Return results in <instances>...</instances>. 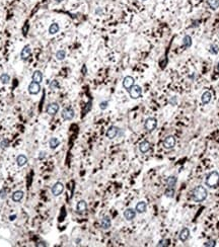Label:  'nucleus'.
Wrapping results in <instances>:
<instances>
[{
    "label": "nucleus",
    "instance_id": "obj_1",
    "mask_svg": "<svg viewBox=\"0 0 219 247\" xmlns=\"http://www.w3.org/2000/svg\"><path fill=\"white\" fill-rule=\"evenodd\" d=\"M208 196V191L205 186L203 185H198L196 186L193 191H192V200H194L195 203H201L204 202Z\"/></svg>",
    "mask_w": 219,
    "mask_h": 247
},
{
    "label": "nucleus",
    "instance_id": "obj_2",
    "mask_svg": "<svg viewBox=\"0 0 219 247\" xmlns=\"http://www.w3.org/2000/svg\"><path fill=\"white\" fill-rule=\"evenodd\" d=\"M205 184L210 188H216L219 185V172L211 171L208 173L205 179Z\"/></svg>",
    "mask_w": 219,
    "mask_h": 247
},
{
    "label": "nucleus",
    "instance_id": "obj_3",
    "mask_svg": "<svg viewBox=\"0 0 219 247\" xmlns=\"http://www.w3.org/2000/svg\"><path fill=\"white\" fill-rule=\"evenodd\" d=\"M157 128V119L155 118H147L144 122V129L148 133H152Z\"/></svg>",
    "mask_w": 219,
    "mask_h": 247
},
{
    "label": "nucleus",
    "instance_id": "obj_4",
    "mask_svg": "<svg viewBox=\"0 0 219 247\" xmlns=\"http://www.w3.org/2000/svg\"><path fill=\"white\" fill-rule=\"evenodd\" d=\"M120 132L121 129L117 126H111L109 129L107 130L106 136L107 138H109L110 140H113V139L117 138L118 136H120Z\"/></svg>",
    "mask_w": 219,
    "mask_h": 247
},
{
    "label": "nucleus",
    "instance_id": "obj_5",
    "mask_svg": "<svg viewBox=\"0 0 219 247\" xmlns=\"http://www.w3.org/2000/svg\"><path fill=\"white\" fill-rule=\"evenodd\" d=\"M74 115H75V111L70 106L63 109L62 114H61V117H62L64 121H71V119H73V118H74Z\"/></svg>",
    "mask_w": 219,
    "mask_h": 247
},
{
    "label": "nucleus",
    "instance_id": "obj_6",
    "mask_svg": "<svg viewBox=\"0 0 219 247\" xmlns=\"http://www.w3.org/2000/svg\"><path fill=\"white\" fill-rule=\"evenodd\" d=\"M64 191V184L61 181H57L51 187V192L54 196H59Z\"/></svg>",
    "mask_w": 219,
    "mask_h": 247
},
{
    "label": "nucleus",
    "instance_id": "obj_7",
    "mask_svg": "<svg viewBox=\"0 0 219 247\" xmlns=\"http://www.w3.org/2000/svg\"><path fill=\"white\" fill-rule=\"evenodd\" d=\"M60 110V106L57 102H51L49 103L46 107V111H47V114L49 115H51V117H54V115H56L58 114V111Z\"/></svg>",
    "mask_w": 219,
    "mask_h": 247
},
{
    "label": "nucleus",
    "instance_id": "obj_8",
    "mask_svg": "<svg viewBox=\"0 0 219 247\" xmlns=\"http://www.w3.org/2000/svg\"><path fill=\"white\" fill-rule=\"evenodd\" d=\"M129 95L132 99H138L142 96V88L139 85H134L129 90Z\"/></svg>",
    "mask_w": 219,
    "mask_h": 247
},
{
    "label": "nucleus",
    "instance_id": "obj_9",
    "mask_svg": "<svg viewBox=\"0 0 219 247\" xmlns=\"http://www.w3.org/2000/svg\"><path fill=\"white\" fill-rule=\"evenodd\" d=\"M176 138L174 136H167L162 141V147L167 150H171L176 146Z\"/></svg>",
    "mask_w": 219,
    "mask_h": 247
},
{
    "label": "nucleus",
    "instance_id": "obj_10",
    "mask_svg": "<svg viewBox=\"0 0 219 247\" xmlns=\"http://www.w3.org/2000/svg\"><path fill=\"white\" fill-rule=\"evenodd\" d=\"M41 89H42L41 84L38 83V82H34V81H32V82H30L29 84V86H28V91H29V93L30 95L38 94L41 91Z\"/></svg>",
    "mask_w": 219,
    "mask_h": 247
},
{
    "label": "nucleus",
    "instance_id": "obj_11",
    "mask_svg": "<svg viewBox=\"0 0 219 247\" xmlns=\"http://www.w3.org/2000/svg\"><path fill=\"white\" fill-rule=\"evenodd\" d=\"M134 85H135V79H134V77L130 76V75L124 77V79H123V87H124L127 91H129Z\"/></svg>",
    "mask_w": 219,
    "mask_h": 247
},
{
    "label": "nucleus",
    "instance_id": "obj_12",
    "mask_svg": "<svg viewBox=\"0 0 219 247\" xmlns=\"http://www.w3.org/2000/svg\"><path fill=\"white\" fill-rule=\"evenodd\" d=\"M136 214H137V212L135 211V209L128 208V209H126L124 211L123 216H124V218L127 220V221H133V220L135 219V217H136Z\"/></svg>",
    "mask_w": 219,
    "mask_h": 247
},
{
    "label": "nucleus",
    "instance_id": "obj_13",
    "mask_svg": "<svg viewBox=\"0 0 219 247\" xmlns=\"http://www.w3.org/2000/svg\"><path fill=\"white\" fill-rule=\"evenodd\" d=\"M30 54H32V47L30 45H25L21 52V59L22 61H26L30 58Z\"/></svg>",
    "mask_w": 219,
    "mask_h": 247
},
{
    "label": "nucleus",
    "instance_id": "obj_14",
    "mask_svg": "<svg viewBox=\"0 0 219 247\" xmlns=\"http://www.w3.org/2000/svg\"><path fill=\"white\" fill-rule=\"evenodd\" d=\"M190 234H191L190 229L187 228V227H185V228H183L182 230H180V232L179 234V239L182 242H186L187 240H189Z\"/></svg>",
    "mask_w": 219,
    "mask_h": 247
},
{
    "label": "nucleus",
    "instance_id": "obj_15",
    "mask_svg": "<svg viewBox=\"0 0 219 247\" xmlns=\"http://www.w3.org/2000/svg\"><path fill=\"white\" fill-rule=\"evenodd\" d=\"M150 149H151L150 142H148L147 140H144V141L140 142V144H139V151L141 153H143V154L147 153Z\"/></svg>",
    "mask_w": 219,
    "mask_h": 247
},
{
    "label": "nucleus",
    "instance_id": "obj_16",
    "mask_svg": "<svg viewBox=\"0 0 219 247\" xmlns=\"http://www.w3.org/2000/svg\"><path fill=\"white\" fill-rule=\"evenodd\" d=\"M112 226V221L109 216H105L102 220H101V228L103 230H109Z\"/></svg>",
    "mask_w": 219,
    "mask_h": 247
},
{
    "label": "nucleus",
    "instance_id": "obj_17",
    "mask_svg": "<svg viewBox=\"0 0 219 247\" xmlns=\"http://www.w3.org/2000/svg\"><path fill=\"white\" fill-rule=\"evenodd\" d=\"M25 192L22 191H15L12 195H11V200H13L14 203H20L21 200L24 199Z\"/></svg>",
    "mask_w": 219,
    "mask_h": 247
},
{
    "label": "nucleus",
    "instance_id": "obj_18",
    "mask_svg": "<svg viewBox=\"0 0 219 247\" xmlns=\"http://www.w3.org/2000/svg\"><path fill=\"white\" fill-rule=\"evenodd\" d=\"M86 210H87V203L84 200H79V202L77 203V204H76V211H77V213L82 214Z\"/></svg>",
    "mask_w": 219,
    "mask_h": 247
},
{
    "label": "nucleus",
    "instance_id": "obj_19",
    "mask_svg": "<svg viewBox=\"0 0 219 247\" xmlns=\"http://www.w3.org/2000/svg\"><path fill=\"white\" fill-rule=\"evenodd\" d=\"M146 210H147V204H146L145 202L141 200V202L137 203L136 207H135V211L138 214H144Z\"/></svg>",
    "mask_w": 219,
    "mask_h": 247
},
{
    "label": "nucleus",
    "instance_id": "obj_20",
    "mask_svg": "<svg viewBox=\"0 0 219 247\" xmlns=\"http://www.w3.org/2000/svg\"><path fill=\"white\" fill-rule=\"evenodd\" d=\"M211 99H212V93L208 90L205 91L201 96V101H202L203 105H205V106L208 105V103L211 101Z\"/></svg>",
    "mask_w": 219,
    "mask_h": 247
},
{
    "label": "nucleus",
    "instance_id": "obj_21",
    "mask_svg": "<svg viewBox=\"0 0 219 247\" xmlns=\"http://www.w3.org/2000/svg\"><path fill=\"white\" fill-rule=\"evenodd\" d=\"M26 163H28V157L24 154H21L16 157V164L18 167H24L25 165H26Z\"/></svg>",
    "mask_w": 219,
    "mask_h": 247
},
{
    "label": "nucleus",
    "instance_id": "obj_22",
    "mask_svg": "<svg viewBox=\"0 0 219 247\" xmlns=\"http://www.w3.org/2000/svg\"><path fill=\"white\" fill-rule=\"evenodd\" d=\"M60 140L58 138H56V137H52V138H50V140H49V146H50V148H51L52 150H55L56 148H58L59 146H60Z\"/></svg>",
    "mask_w": 219,
    "mask_h": 247
},
{
    "label": "nucleus",
    "instance_id": "obj_23",
    "mask_svg": "<svg viewBox=\"0 0 219 247\" xmlns=\"http://www.w3.org/2000/svg\"><path fill=\"white\" fill-rule=\"evenodd\" d=\"M32 79H33V81H34V82L41 83L42 81H43V74H42V72L39 70H36L33 73Z\"/></svg>",
    "mask_w": 219,
    "mask_h": 247
},
{
    "label": "nucleus",
    "instance_id": "obj_24",
    "mask_svg": "<svg viewBox=\"0 0 219 247\" xmlns=\"http://www.w3.org/2000/svg\"><path fill=\"white\" fill-rule=\"evenodd\" d=\"M176 182H178V177L176 175H171L167 178V187H175Z\"/></svg>",
    "mask_w": 219,
    "mask_h": 247
},
{
    "label": "nucleus",
    "instance_id": "obj_25",
    "mask_svg": "<svg viewBox=\"0 0 219 247\" xmlns=\"http://www.w3.org/2000/svg\"><path fill=\"white\" fill-rule=\"evenodd\" d=\"M60 30V26L58 24H56V22H53V24L49 26V34H56L57 33H59Z\"/></svg>",
    "mask_w": 219,
    "mask_h": 247
},
{
    "label": "nucleus",
    "instance_id": "obj_26",
    "mask_svg": "<svg viewBox=\"0 0 219 247\" xmlns=\"http://www.w3.org/2000/svg\"><path fill=\"white\" fill-rule=\"evenodd\" d=\"M207 5L212 10H216L219 8V0H207Z\"/></svg>",
    "mask_w": 219,
    "mask_h": 247
},
{
    "label": "nucleus",
    "instance_id": "obj_27",
    "mask_svg": "<svg viewBox=\"0 0 219 247\" xmlns=\"http://www.w3.org/2000/svg\"><path fill=\"white\" fill-rule=\"evenodd\" d=\"M192 43H193V42H192L191 36H189V34H186V36L184 37V38H183V46L188 49V48H190L192 46Z\"/></svg>",
    "mask_w": 219,
    "mask_h": 247
},
{
    "label": "nucleus",
    "instance_id": "obj_28",
    "mask_svg": "<svg viewBox=\"0 0 219 247\" xmlns=\"http://www.w3.org/2000/svg\"><path fill=\"white\" fill-rule=\"evenodd\" d=\"M65 57H66V52H65L64 50H59V51H57L55 54V58L58 61H63L65 59Z\"/></svg>",
    "mask_w": 219,
    "mask_h": 247
},
{
    "label": "nucleus",
    "instance_id": "obj_29",
    "mask_svg": "<svg viewBox=\"0 0 219 247\" xmlns=\"http://www.w3.org/2000/svg\"><path fill=\"white\" fill-rule=\"evenodd\" d=\"M176 194V191H175V187H167L166 191H164V195H166L167 198H174V195Z\"/></svg>",
    "mask_w": 219,
    "mask_h": 247
},
{
    "label": "nucleus",
    "instance_id": "obj_30",
    "mask_svg": "<svg viewBox=\"0 0 219 247\" xmlns=\"http://www.w3.org/2000/svg\"><path fill=\"white\" fill-rule=\"evenodd\" d=\"M0 81H1L2 84H8L10 81V76L6 73H3V74L0 75Z\"/></svg>",
    "mask_w": 219,
    "mask_h": 247
},
{
    "label": "nucleus",
    "instance_id": "obj_31",
    "mask_svg": "<svg viewBox=\"0 0 219 247\" xmlns=\"http://www.w3.org/2000/svg\"><path fill=\"white\" fill-rule=\"evenodd\" d=\"M209 52L212 54V55H217V54L219 53V47L216 44H212L210 46Z\"/></svg>",
    "mask_w": 219,
    "mask_h": 247
},
{
    "label": "nucleus",
    "instance_id": "obj_32",
    "mask_svg": "<svg viewBox=\"0 0 219 247\" xmlns=\"http://www.w3.org/2000/svg\"><path fill=\"white\" fill-rule=\"evenodd\" d=\"M59 82L57 80H52L51 81V83H50V89H52V90H57V89H59Z\"/></svg>",
    "mask_w": 219,
    "mask_h": 247
},
{
    "label": "nucleus",
    "instance_id": "obj_33",
    "mask_svg": "<svg viewBox=\"0 0 219 247\" xmlns=\"http://www.w3.org/2000/svg\"><path fill=\"white\" fill-rule=\"evenodd\" d=\"M9 144H10L9 140H7V139H3V140L0 142V148H1L2 150H4V149L9 147Z\"/></svg>",
    "mask_w": 219,
    "mask_h": 247
},
{
    "label": "nucleus",
    "instance_id": "obj_34",
    "mask_svg": "<svg viewBox=\"0 0 219 247\" xmlns=\"http://www.w3.org/2000/svg\"><path fill=\"white\" fill-rule=\"evenodd\" d=\"M107 106H109V101H107V100H103V101L99 103V109H101L102 110H107Z\"/></svg>",
    "mask_w": 219,
    "mask_h": 247
},
{
    "label": "nucleus",
    "instance_id": "obj_35",
    "mask_svg": "<svg viewBox=\"0 0 219 247\" xmlns=\"http://www.w3.org/2000/svg\"><path fill=\"white\" fill-rule=\"evenodd\" d=\"M215 245H216V241L215 240H209L206 243H204V246H206V247H214Z\"/></svg>",
    "mask_w": 219,
    "mask_h": 247
},
{
    "label": "nucleus",
    "instance_id": "obj_36",
    "mask_svg": "<svg viewBox=\"0 0 219 247\" xmlns=\"http://www.w3.org/2000/svg\"><path fill=\"white\" fill-rule=\"evenodd\" d=\"M46 156H47V152L46 151H40L39 152V155H38V158H39V160H44Z\"/></svg>",
    "mask_w": 219,
    "mask_h": 247
},
{
    "label": "nucleus",
    "instance_id": "obj_37",
    "mask_svg": "<svg viewBox=\"0 0 219 247\" xmlns=\"http://www.w3.org/2000/svg\"><path fill=\"white\" fill-rule=\"evenodd\" d=\"M168 102H170V105H171L172 106H176V103H178V98H176V96H172Z\"/></svg>",
    "mask_w": 219,
    "mask_h": 247
},
{
    "label": "nucleus",
    "instance_id": "obj_38",
    "mask_svg": "<svg viewBox=\"0 0 219 247\" xmlns=\"http://www.w3.org/2000/svg\"><path fill=\"white\" fill-rule=\"evenodd\" d=\"M167 245H168V240H167V239L160 240L158 244H157V246H167Z\"/></svg>",
    "mask_w": 219,
    "mask_h": 247
},
{
    "label": "nucleus",
    "instance_id": "obj_39",
    "mask_svg": "<svg viewBox=\"0 0 219 247\" xmlns=\"http://www.w3.org/2000/svg\"><path fill=\"white\" fill-rule=\"evenodd\" d=\"M6 198V191L5 190H1L0 191V199L4 200Z\"/></svg>",
    "mask_w": 219,
    "mask_h": 247
},
{
    "label": "nucleus",
    "instance_id": "obj_40",
    "mask_svg": "<svg viewBox=\"0 0 219 247\" xmlns=\"http://www.w3.org/2000/svg\"><path fill=\"white\" fill-rule=\"evenodd\" d=\"M103 13V9L101 8V7H98V8H97V10H95V14L102 15Z\"/></svg>",
    "mask_w": 219,
    "mask_h": 247
},
{
    "label": "nucleus",
    "instance_id": "obj_41",
    "mask_svg": "<svg viewBox=\"0 0 219 247\" xmlns=\"http://www.w3.org/2000/svg\"><path fill=\"white\" fill-rule=\"evenodd\" d=\"M55 1H56L57 3H60V2H62V1H63V0H55Z\"/></svg>",
    "mask_w": 219,
    "mask_h": 247
},
{
    "label": "nucleus",
    "instance_id": "obj_42",
    "mask_svg": "<svg viewBox=\"0 0 219 247\" xmlns=\"http://www.w3.org/2000/svg\"><path fill=\"white\" fill-rule=\"evenodd\" d=\"M142 1H146V0H142Z\"/></svg>",
    "mask_w": 219,
    "mask_h": 247
}]
</instances>
